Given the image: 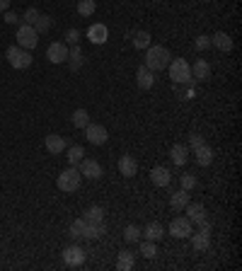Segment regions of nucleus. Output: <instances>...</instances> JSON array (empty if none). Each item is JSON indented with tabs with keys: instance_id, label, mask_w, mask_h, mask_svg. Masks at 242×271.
I'll return each mask as SVG.
<instances>
[{
	"instance_id": "nucleus-1",
	"label": "nucleus",
	"mask_w": 242,
	"mask_h": 271,
	"mask_svg": "<svg viewBox=\"0 0 242 271\" xmlns=\"http://www.w3.org/2000/svg\"><path fill=\"white\" fill-rule=\"evenodd\" d=\"M189 148H191V155H194L199 167H208V165L213 162V150H211V145L204 140L201 133H191V136H189Z\"/></svg>"
},
{
	"instance_id": "nucleus-2",
	"label": "nucleus",
	"mask_w": 242,
	"mask_h": 271,
	"mask_svg": "<svg viewBox=\"0 0 242 271\" xmlns=\"http://www.w3.org/2000/svg\"><path fill=\"white\" fill-rule=\"evenodd\" d=\"M146 68H150L153 73H158V70H165V68L170 66V51L165 46H160V44H150L148 48H146V63H143Z\"/></svg>"
},
{
	"instance_id": "nucleus-3",
	"label": "nucleus",
	"mask_w": 242,
	"mask_h": 271,
	"mask_svg": "<svg viewBox=\"0 0 242 271\" xmlns=\"http://www.w3.org/2000/svg\"><path fill=\"white\" fill-rule=\"evenodd\" d=\"M80 184H83V175H80V169L75 167V165H70L68 169H63V172L58 175V179H56V187L61 189V191H65V194L78 191Z\"/></svg>"
},
{
	"instance_id": "nucleus-4",
	"label": "nucleus",
	"mask_w": 242,
	"mask_h": 271,
	"mask_svg": "<svg viewBox=\"0 0 242 271\" xmlns=\"http://www.w3.org/2000/svg\"><path fill=\"white\" fill-rule=\"evenodd\" d=\"M5 58H8V63L15 68V70H25V68H29V66H32V61H34L27 48L17 46V44H15V46H8Z\"/></svg>"
},
{
	"instance_id": "nucleus-5",
	"label": "nucleus",
	"mask_w": 242,
	"mask_h": 271,
	"mask_svg": "<svg viewBox=\"0 0 242 271\" xmlns=\"http://www.w3.org/2000/svg\"><path fill=\"white\" fill-rule=\"evenodd\" d=\"M170 78L175 85H184V83H191V66L186 63L184 58H175L170 61Z\"/></svg>"
},
{
	"instance_id": "nucleus-6",
	"label": "nucleus",
	"mask_w": 242,
	"mask_h": 271,
	"mask_svg": "<svg viewBox=\"0 0 242 271\" xmlns=\"http://www.w3.org/2000/svg\"><path fill=\"white\" fill-rule=\"evenodd\" d=\"M189 237H191V247H194L196 252H206V250L211 247V223H208V220L201 223L199 230H194Z\"/></svg>"
},
{
	"instance_id": "nucleus-7",
	"label": "nucleus",
	"mask_w": 242,
	"mask_h": 271,
	"mask_svg": "<svg viewBox=\"0 0 242 271\" xmlns=\"http://www.w3.org/2000/svg\"><path fill=\"white\" fill-rule=\"evenodd\" d=\"M83 131H85L87 143H92V145H104V143H107V138H109V131L104 129L102 124H92V121H90Z\"/></svg>"
},
{
	"instance_id": "nucleus-8",
	"label": "nucleus",
	"mask_w": 242,
	"mask_h": 271,
	"mask_svg": "<svg viewBox=\"0 0 242 271\" xmlns=\"http://www.w3.org/2000/svg\"><path fill=\"white\" fill-rule=\"evenodd\" d=\"M85 259H87V252H85L80 244H68L63 250V264L65 266H83Z\"/></svg>"
},
{
	"instance_id": "nucleus-9",
	"label": "nucleus",
	"mask_w": 242,
	"mask_h": 271,
	"mask_svg": "<svg viewBox=\"0 0 242 271\" xmlns=\"http://www.w3.org/2000/svg\"><path fill=\"white\" fill-rule=\"evenodd\" d=\"M191 233H194V225H191V220H189L186 215H179V218H175V220L170 223V235L177 237V240H184V237H189Z\"/></svg>"
},
{
	"instance_id": "nucleus-10",
	"label": "nucleus",
	"mask_w": 242,
	"mask_h": 271,
	"mask_svg": "<svg viewBox=\"0 0 242 271\" xmlns=\"http://www.w3.org/2000/svg\"><path fill=\"white\" fill-rule=\"evenodd\" d=\"M39 44V34L34 32V27L32 24H19V29H17V46H22V48H34Z\"/></svg>"
},
{
	"instance_id": "nucleus-11",
	"label": "nucleus",
	"mask_w": 242,
	"mask_h": 271,
	"mask_svg": "<svg viewBox=\"0 0 242 271\" xmlns=\"http://www.w3.org/2000/svg\"><path fill=\"white\" fill-rule=\"evenodd\" d=\"M78 169H80L83 179H92V182H97V179L102 177V165L92 158H83L80 162H78Z\"/></svg>"
},
{
	"instance_id": "nucleus-12",
	"label": "nucleus",
	"mask_w": 242,
	"mask_h": 271,
	"mask_svg": "<svg viewBox=\"0 0 242 271\" xmlns=\"http://www.w3.org/2000/svg\"><path fill=\"white\" fill-rule=\"evenodd\" d=\"M87 39L92 41L94 46H102V44H107V39H109V27L102 24V22H94L87 29Z\"/></svg>"
},
{
	"instance_id": "nucleus-13",
	"label": "nucleus",
	"mask_w": 242,
	"mask_h": 271,
	"mask_svg": "<svg viewBox=\"0 0 242 271\" xmlns=\"http://www.w3.org/2000/svg\"><path fill=\"white\" fill-rule=\"evenodd\" d=\"M46 58L54 63V66L65 63V61H68V46H65L63 41H54V44L46 48Z\"/></svg>"
},
{
	"instance_id": "nucleus-14",
	"label": "nucleus",
	"mask_w": 242,
	"mask_h": 271,
	"mask_svg": "<svg viewBox=\"0 0 242 271\" xmlns=\"http://www.w3.org/2000/svg\"><path fill=\"white\" fill-rule=\"evenodd\" d=\"M150 182H153L155 187L165 189V187H170V184H172V175H170V169H167V167L158 165V167L150 169Z\"/></svg>"
},
{
	"instance_id": "nucleus-15",
	"label": "nucleus",
	"mask_w": 242,
	"mask_h": 271,
	"mask_svg": "<svg viewBox=\"0 0 242 271\" xmlns=\"http://www.w3.org/2000/svg\"><path fill=\"white\" fill-rule=\"evenodd\" d=\"M119 172L124 177H136L138 175V160L133 158V155H121L119 158Z\"/></svg>"
},
{
	"instance_id": "nucleus-16",
	"label": "nucleus",
	"mask_w": 242,
	"mask_h": 271,
	"mask_svg": "<svg viewBox=\"0 0 242 271\" xmlns=\"http://www.w3.org/2000/svg\"><path fill=\"white\" fill-rule=\"evenodd\" d=\"M208 78H211V66H208V61L199 58L194 66H191V80L194 83H206Z\"/></svg>"
},
{
	"instance_id": "nucleus-17",
	"label": "nucleus",
	"mask_w": 242,
	"mask_h": 271,
	"mask_svg": "<svg viewBox=\"0 0 242 271\" xmlns=\"http://www.w3.org/2000/svg\"><path fill=\"white\" fill-rule=\"evenodd\" d=\"M186 218L191 220V225H201V223H206V208H204V204H186Z\"/></svg>"
},
{
	"instance_id": "nucleus-18",
	"label": "nucleus",
	"mask_w": 242,
	"mask_h": 271,
	"mask_svg": "<svg viewBox=\"0 0 242 271\" xmlns=\"http://www.w3.org/2000/svg\"><path fill=\"white\" fill-rule=\"evenodd\" d=\"M170 160H172L177 167H184L186 160H189V148H186L184 143H175V145L170 148Z\"/></svg>"
},
{
	"instance_id": "nucleus-19",
	"label": "nucleus",
	"mask_w": 242,
	"mask_h": 271,
	"mask_svg": "<svg viewBox=\"0 0 242 271\" xmlns=\"http://www.w3.org/2000/svg\"><path fill=\"white\" fill-rule=\"evenodd\" d=\"M136 83H138L140 90H150V87L155 85V73H153L150 68L140 66L138 70H136Z\"/></svg>"
},
{
	"instance_id": "nucleus-20",
	"label": "nucleus",
	"mask_w": 242,
	"mask_h": 271,
	"mask_svg": "<svg viewBox=\"0 0 242 271\" xmlns=\"http://www.w3.org/2000/svg\"><path fill=\"white\" fill-rule=\"evenodd\" d=\"M129 39H131V44L138 48V51H146V48L150 46V32H146V29H136V32H131L129 34Z\"/></svg>"
},
{
	"instance_id": "nucleus-21",
	"label": "nucleus",
	"mask_w": 242,
	"mask_h": 271,
	"mask_svg": "<svg viewBox=\"0 0 242 271\" xmlns=\"http://www.w3.org/2000/svg\"><path fill=\"white\" fill-rule=\"evenodd\" d=\"M44 145H46V150L51 155H61L65 150V140H63V136H58V133H49L46 140H44Z\"/></svg>"
},
{
	"instance_id": "nucleus-22",
	"label": "nucleus",
	"mask_w": 242,
	"mask_h": 271,
	"mask_svg": "<svg viewBox=\"0 0 242 271\" xmlns=\"http://www.w3.org/2000/svg\"><path fill=\"white\" fill-rule=\"evenodd\" d=\"M211 46L228 54V51H233V39H230V34H225V32H215L213 37H211Z\"/></svg>"
},
{
	"instance_id": "nucleus-23",
	"label": "nucleus",
	"mask_w": 242,
	"mask_h": 271,
	"mask_svg": "<svg viewBox=\"0 0 242 271\" xmlns=\"http://www.w3.org/2000/svg\"><path fill=\"white\" fill-rule=\"evenodd\" d=\"M186 204H189V191L177 189V191L170 194V206H172V211H184Z\"/></svg>"
},
{
	"instance_id": "nucleus-24",
	"label": "nucleus",
	"mask_w": 242,
	"mask_h": 271,
	"mask_svg": "<svg viewBox=\"0 0 242 271\" xmlns=\"http://www.w3.org/2000/svg\"><path fill=\"white\" fill-rule=\"evenodd\" d=\"M104 233H107V225H104V220H102V223H87V228H85L83 237L92 242V240H102Z\"/></svg>"
},
{
	"instance_id": "nucleus-25",
	"label": "nucleus",
	"mask_w": 242,
	"mask_h": 271,
	"mask_svg": "<svg viewBox=\"0 0 242 271\" xmlns=\"http://www.w3.org/2000/svg\"><path fill=\"white\" fill-rule=\"evenodd\" d=\"M68 63H70V70H80L85 63V56H83V48L73 44V48H68Z\"/></svg>"
},
{
	"instance_id": "nucleus-26",
	"label": "nucleus",
	"mask_w": 242,
	"mask_h": 271,
	"mask_svg": "<svg viewBox=\"0 0 242 271\" xmlns=\"http://www.w3.org/2000/svg\"><path fill=\"white\" fill-rule=\"evenodd\" d=\"M143 237L150 240V242H160L162 237H165V228L160 223H148L146 225V230H143Z\"/></svg>"
},
{
	"instance_id": "nucleus-27",
	"label": "nucleus",
	"mask_w": 242,
	"mask_h": 271,
	"mask_svg": "<svg viewBox=\"0 0 242 271\" xmlns=\"http://www.w3.org/2000/svg\"><path fill=\"white\" fill-rule=\"evenodd\" d=\"M133 266H136V254L129 252V250L119 252V257H116V269L119 271H131Z\"/></svg>"
},
{
	"instance_id": "nucleus-28",
	"label": "nucleus",
	"mask_w": 242,
	"mask_h": 271,
	"mask_svg": "<svg viewBox=\"0 0 242 271\" xmlns=\"http://www.w3.org/2000/svg\"><path fill=\"white\" fill-rule=\"evenodd\" d=\"M85 228H87V220L85 218H75L70 228H68V235H70V240H80L85 233Z\"/></svg>"
},
{
	"instance_id": "nucleus-29",
	"label": "nucleus",
	"mask_w": 242,
	"mask_h": 271,
	"mask_svg": "<svg viewBox=\"0 0 242 271\" xmlns=\"http://www.w3.org/2000/svg\"><path fill=\"white\" fill-rule=\"evenodd\" d=\"M87 223H102L104 220V211H102V206H90L87 211H85L83 215Z\"/></svg>"
},
{
	"instance_id": "nucleus-30",
	"label": "nucleus",
	"mask_w": 242,
	"mask_h": 271,
	"mask_svg": "<svg viewBox=\"0 0 242 271\" xmlns=\"http://www.w3.org/2000/svg\"><path fill=\"white\" fill-rule=\"evenodd\" d=\"M94 10H97V3H94V0H78V15H80V17H92Z\"/></svg>"
},
{
	"instance_id": "nucleus-31",
	"label": "nucleus",
	"mask_w": 242,
	"mask_h": 271,
	"mask_svg": "<svg viewBox=\"0 0 242 271\" xmlns=\"http://www.w3.org/2000/svg\"><path fill=\"white\" fill-rule=\"evenodd\" d=\"M70 121H73L75 129H85V126L90 124V114H87V109H75L73 116H70Z\"/></svg>"
},
{
	"instance_id": "nucleus-32",
	"label": "nucleus",
	"mask_w": 242,
	"mask_h": 271,
	"mask_svg": "<svg viewBox=\"0 0 242 271\" xmlns=\"http://www.w3.org/2000/svg\"><path fill=\"white\" fill-rule=\"evenodd\" d=\"M140 237H143V230H140L138 225H126V230H124V240L126 242H138Z\"/></svg>"
},
{
	"instance_id": "nucleus-33",
	"label": "nucleus",
	"mask_w": 242,
	"mask_h": 271,
	"mask_svg": "<svg viewBox=\"0 0 242 271\" xmlns=\"http://www.w3.org/2000/svg\"><path fill=\"white\" fill-rule=\"evenodd\" d=\"M65 158H68V162H70V165H75V167H78V162H80V160L85 158L83 145H70V148H68V155H65Z\"/></svg>"
},
{
	"instance_id": "nucleus-34",
	"label": "nucleus",
	"mask_w": 242,
	"mask_h": 271,
	"mask_svg": "<svg viewBox=\"0 0 242 271\" xmlns=\"http://www.w3.org/2000/svg\"><path fill=\"white\" fill-rule=\"evenodd\" d=\"M51 19H54V17H49V15H39V19L34 22V32H37V34L49 32V29H51Z\"/></svg>"
},
{
	"instance_id": "nucleus-35",
	"label": "nucleus",
	"mask_w": 242,
	"mask_h": 271,
	"mask_svg": "<svg viewBox=\"0 0 242 271\" xmlns=\"http://www.w3.org/2000/svg\"><path fill=\"white\" fill-rule=\"evenodd\" d=\"M138 252L143 254L146 259H153V257L158 254V247H155V242H150V240H143V242H140V250H138Z\"/></svg>"
},
{
	"instance_id": "nucleus-36",
	"label": "nucleus",
	"mask_w": 242,
	"mask_h": 271,
	"mask_svg": "<svg viewBox=\"0 0 242 271\" xmlns=\"http://www.w3.org/2000/svg\"><path fill=\"white\" fill-rule=\"evenodd\" d=\"M179 184H182V189H184V191H189V194H191L199 182H196L194 175H182V177H179Z\"/></svg>"
},
{
	"instance_id": "nucleus-37",
	"label": "nucleus",
	"mask_w": 242,
	"mask_h": 271,
	"mask_svg": "<svg viewBox=\"0 0 242 271\" xmlns=\"http://www.w3.org/2000/svg\"><path fill=\"white\" fill-rule=\"evenodd\" d=\"M39 15H41V12H39L37 8H27V10H25V17H22V19H25V24H32V27H34V22L39 19Z\"/></svg>"
},
{
	"instance_id": "nucleus-38",
	"label": "nucleus",
	"mask_w": 242,
	"mask_h": 271,
	"mask_svg": "<svg viewBox=\"0 0 242 271\" xmlns=\"http://www.w3.org/2000/svg\"><path fill=\"white\" fill-rule=\"evenodd\" d=\"M211 46V37H206V34H199L194 39V48L196 51H206V48Z\"/></svg>"
},
{
	"instance_id": "nucleus-39",
	"label": "nucleus",
	"mask_w": 242,
	"mask_h": 271,
	"mask_svg": "<svg viewBox=\"0 0 242 271\" xmlns=\"http://www.w3.org/2000/svg\"><path fill=\"white\" fill-rule=\"evenodd\" d=\"M65 41H68V44H78V41H80V32H78V29H68V32H65Z\"/></svg>"
},
{
	"instance_id": "nucleus-40",
	"label": "nucleus",
	"mask_w": 242,
	"mask_h": 271,
	"mask_svg": "<svg viewBox=\"0 0 242 271\" xmlns=\"http://www.w3.org/2000/svg\"><path fill=\"white\" fill-rule=\"evenodd\" d=\"M3 19H5V24H19V19L22 17H19L17 12H8V10H5V17Z\"/></svg>"
},
{
	"instance_id": "nucleus-41",
	"label": "nucleus",
	"mask_w": 242,
	"mask_h": 271,
	"mask_svg": "<svg viewBox=\"0 0 242 271\" xmlns=\"http://www.w3.org/2000/svg\"><path fill=\"white\" fill-rule=\"evenodd\" d=\"M10 8V0H0V12H5Z\"/></svg>"
}]
</instances>
